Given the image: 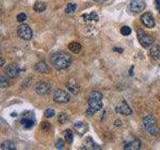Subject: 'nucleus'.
<instances>
[{
  "label": "nucleus",
  "mask_w": 160,
  "mask_h": 150,
  "mask_svg": "<svg viewBox=\"0 0 160 150\" xmlns=\"http://www.w3.org/2000/svg\"><path fill=\"white\" fill-rule=\"evenodd\" d=\"M72 62L71 56L64 51H57L52 54L51 56V63L53 66L58 70L67 69Z\"/></svg>",
  "instance_id": "f257e3e1"
},
{
  "label": "nucleus",
  "mask_w": 160,
  "mask_h": 150,
  "mask_svg": "<svg viewBox=\"0 0 160 150\" xmlns=\"http://www.w3.org/2000/svg\"><path fill=\"white\" fill-rule=\"evenodd\" d=\"M102 94L99 91H92L88 96V109L86 110L87 116H92V115L101 110L103 107L102 103Z\"/></svg>",
  "instance_id": "f03ea898"
},
{
  "label": "nucleus",
  "mask_w": 160,
  "mask_h": 150,
  "mask_svg": "<svg viewBox=\"0 0 160 150\" xmlns=\"http://www.w3.org/2000/svg\"><path fill=\"white\" fill-rule=\"evenodd\" d=\"M143 126L150 135H156L159 131L156 119L152 115H147L143 118Z\"/></svg>",
  "instance_id": "7ed1b4c3"
},
{
  "label": "nucleus",
  "mask_w": 160,
  "mask_h": 150,
  "mask_svg": "<svg viewBox=\"0 0 160 150\" xmlns=\"http://www.w3.org/2000/svg\"><path fill=\"white\" fill-rule=\"evenodd\" d=\"M137 38H138V41L139 43L141 44V46L144 47V48H147L149 46H151V45L154 43V39L153 37H151L150 35L146 34L142 29H138L137 31Z\"/></svg>",
  "instance_id": "20e7f679"
},
{
  "label": "nucleus",
  "mask_w": 160,
  "mask_h": 150,
  "mask_svg": "<svg viewBox=\"0 0 160 150\" xmlns=\"http://www.w3.org/2000/svg\"><path fill=\"white\" fill-rule=\"evenodd\" d=\"M17 34L18 36L23 40H30L33 36L32 29L30 28L27 24H21L17 28Z\"/></svg>",
  "instance_id": "39448f33"
},
{
  "label": "nucleus",
  "mask_w": 160,
  "mask_h": 150,
  "mask_svg": "<svg viewBox=\"0 0 160 150\" xmlns=\"http://www.w3.org/2000/svg\"><path fill=\"white\" fill-rule=\"evenodd\" d=\"M53 100L56 103H67L70 100V95L62 89H56L53 93Z\"/></svg>",
  "instance_id": "423d86ee"
},
{
  "label": "nucleus",
  "mask_w": 160,
  "mask_h": 150,
  "mask_svg": "<svg viewBox=\"0 0 160 150\" xmlns=\"http://www.w3.org/2000/svg\"><path fill=\"white\" fill-rule=\"evenodd\" d=\"M146 4L144 0H130L129 3V10L132 13L138 14L145 9Z\"/></svg>",
  "instance_id": "0eeeda50"
},
{
  "label": "nucleus",
  "mask_w": 160,
  "mask_h": 150,
  "mask_svg": "<svg viewBox=\"0 0 160 150\" xmlns=\"http://www.w3.org/2000/svg\"><path fill=\"white\" fill-rule=\"evenodd\" d=\"M50 90H51V85L48 82H39L37 83L36 87H35V91L38 95H46L50 92Z\"/></svg>",
  "instance_id": "6e6552de"
},
{
  "label": "nucleus",
  "mask_w": 160,
  "mask_h": 150,
  "mask_svg": "<svg viewBox=\"0 0 160 150\" xmlns=\"http://www.w3.org/2000/svg\"><path fill=\"white\" fill-rule=\"evenodd\" d=\"M141 22L148 28H153L155 26L154 17L150 12H146L141 15Z\"/></svg>",
  "instance_id": "1a4fd4ad"
},
{
  "label": "nucleus",
  "mask_w": 160,
  "mask_h": 150,
  "mask_svg": "<svg viewBox=\"0 0 160 150\" xmlns=\"http://www.w3.org/2000/svg\"><path fill=\"white\" fill-rule=\"evenodd\" d=\"M20 73V68L17 64H10L9 66L5 69V74L9 78H15L17 77Z\"/></svg>",
  "instance_id": "9d476101"
},
{
  "label": "nucleus",
  "mask_w": 160,
  "mask_h": 150,
  "mask_svg": "<svg viewBox=\"0 0 160 150\" xmlns=\"http://www.w3.org/2000/svg\"><path fill=\"white\" fill-rule=\"evenodd\" d=\"M115 111L118 114H121V115H130L132 114V110L130 109V107L128 106V104L125 102V101H122L120 104H118L116 108H115Z\"/></svg>",
  "instance_id": "9b49d317"
},
{
  "label": "nucleus",
  "mask_w": 160,
  "mask_h": 150,
  "mask_svg": "<svg viewBox=\"0 0 160 150\" xmlns=\"http://www.w3.org/2000/svg\"><path fill=\"white\" fill-rule=\"evenodd\" d=\"M140 145H141L140 140L137 138H133V139L124 143V149L125 150H129V149L130 150H137L140 148Z\"/></svg>",
  "instance_id": "f8f14e48"
},
{
  "label": "nucleus",
  "mask_w": 160,
  "mask_h": 150,
  "mask_svg": "<svg viewBox=\"0 0 160 150\" xmlns=\"http://www.w3.org/2000/svg\"><path fill=\"white\" fill-rule=\"evenodd\" d=\"M66 88L69 90V92H71L72 94L76 95L79 93V84L75 79H70L69 81L66 83Z\"/></svg>",
  "instance_id": "ddd939ff"
},
{
  "label": "nucleus",
  "mask_w": 160,
  "mask_h": 150,
  "mask_svg": "<svg viewBox=\"0 0 160 150\" xmlns=\"http://www.w3.org/2000/svg\"><path fill=\"white\" fill-rule=\"evenodd\" d=\"M149 55L154 60H158L160 58V46L158 44H152L149 49Z\"/></svg>",
  "instance_id": "4468645a"
},
{
  "label": "nucleus",
  "mask_w": 160,
  "mask_h": 150,
  "mask_svg": "<svg viewBox=\"0 0 160 150\" xmlns=\"http://www.w3.org/2000/svg\"><path fill=\"white\" fill-rule=\"evenodd\" d=\"M35 70L38 72V73H41V74H47L49 72V67L48 65L45 63L44 61H40L38 63L35 64Z\"/></svg>",
  "instance_id": "2eb2a0df"
},
{
  "label": "nucleus",
  "mask_w": 160,
  "mask_h": 150,
  "mask_svg": "<svg viewBox=\"0 0 160 150\" xmlns=\"http://www.w3.org/2000/svg\"><path fill=\"white\" fill-rule=\"evenodd\" d=\"M84 149H100L99 145H97L93 141L91 137H87L84 141Z\"/></svg>",
  "instance_id": "dca6fc26"
},
{
  "label": "nucleus",
  "mask_w": 160,
  "mask_h": 150,
  "mask_svg": "<svg viewBox=\"0 0 160 150\" xmlns=\"http://www.w3.org/2000/svg\"><path fill=\"white\" fill-rule=\"evenodd\" d=\"M81 48H82V46L78 42H71L68 44V49L75 54H77L81 51Z\"/></svg>",
  "instance_id": "f3484780"
},
{
  "label": "nucleus",
  "mask_w": 160,
  "mask_h": 150,
  "mask_svg": "<svg viewBox=\"0 0 160 150\" xmlns=\"http://www.w3.org/2000/svg\"><path fill=\"white\" fill-rule=\"evenodd\" d=\"M85 21H98V15L96 12H91L88 14H83L81 16Z\"/></svg>",
  "instance_id": "a211bd4d"
},
{
  "label": "nucleus",
  "mask_w": 160,
  "mask_h": 150,
  "mask_svg": "<svg viewBox=\"0 0 160 150\" xmlns=\"http://www.w3.org/2000/svg\"><path fill=\"white\" fill-rule=\"evenodd\" d=\"M33 9H34V11H36V12H43L44 10L46 9V4L42 1H37V2H35Z\"/></svg>",
  "instance_id": "6ab92c4d"
},
{
  "label": "nucleus",
  "mask_w": 160,
  "mask_h": 150,
  "mask_svg": "<svg viewBox=\"0 0 160 150\" xmlns=\"http://www.w3.org/2000/svg\"><path fill=\"white\" fill-rule=\"evenodd\" d=\"M21 124L24 126V128L29 129L34 126V120H32L31 118H28V117H25L21 120Z\"/></svg>",
  "instance_id": "aec40b11"
},
{
  "label": "nucleus",
  "mask_w": 160,
  "mask_h": 150,
  "mask_svg": "<svg viewBox=\"0 0 160 150\" xmlns=\"http://www.w3.org/2000/svg\"><path fill=\"white\" fill-rule=\"evenodd\" d=\"M1 149L3 150H15L16 149V146L12 141H4L1 144Z\"/></svg>",
  "instance_id": "412c9836"
},
{
  "label": "nucleus",
  "mask_w": 160,
  "mask_h": 150,
  "mask_svg": "<svg viewBox=\"0 0 160 150\" xmlns=\"http://www.w3.org/2000/svg\"><path fill=\"white\" fill-rule=\"evenodd\" d=\"M74 127H75V129H76L78 132H81L82 131V133H84L85 131H86V129H87L86 125H85L83 122H80V121L75 123L74 124Z\"/></svg>",
  "instance_id": "4be33fe9"
},
{
  "label": "nucleus",
  "mask_w": 160,
  "mask_h": 150,
  "mask_svg": "<svg viewBox=\"0 0 160 150\" xmlns=\"http://www.w3.org/2000/svg\"><path fill=\"white\" fill-rule=\"evenodd\" d=\"M65 140H66L67 143H72L73 141V132L72 130L70 129H67L66 131H65Z\"/></svg>",
  "instance_id": "5701e85b"
},
{
  "label": "nucleus",
  "mask_w": 160,
  "mask_h": 150,
  "mask_svg": "<svg viewBox=\"0 0 160 150\" xmlns=\"http://www.w3.org/2000/svg\"><path fill=\"white\" fill-rule=\"evenodd\" d=\"M75 10H76V4H74V3H68L66 8H65V13H67V14L73 13V12H75Z\"/></svg>",
  "instance_id": "b1692460"
},
{
  "label": "nucleus",
  "mask_w": 160,
  "mask_h": 150,
  "mask_svg": "<svg viewBox=\"0 0 160 150\" xmlns=\"http://www.w3.org/2000/svg\"><path fill=\"white\" fill-rule=\"evenodd\" d=\"M40 127H41V129L43 130L44 132H49L50 130H51V128H52L51 124H50L49 122H47V121H43L41 123V125H40Z\"/></svg>",
  "instance_id": "393cba45"
},
{
  "label": "nucleus",
  "mask_w": 160,
  "mask_h": 150,
  "mask_svg": "<svg viewBox=\"0 0 160 150\" xmlns=\"http://www.w3.org/2000/svg\"><path fill=\"white\" fill-rule=\"evenodd\" d=\"M58 121L61 124L66 123L68 121V115L66 113H60L58 115Z\"/></svg>",
  "instance_id": "a878e982"
},
{
  "label": "nucleus",
  "mask_w": 160,
  "mask_h": 150,
  "mask_svg": "<svg viewBox=\"0 0 160 150\" xmlns=\"http://www.w3.org/2000/svg\"><path fill=\"white\" fill-rule=\"evenodd\" d=\"M8 79L4 76H0V88H6L8 86Z\"/></svg>",
  "instance_id": "bb28decb"
},
{
  "label": "nucleus",
  "mask_w": 160,
  "mask_h": 150,
  "mask_svg": "<svg viewBox=\"0 0 160 150\" xmlns=\"http://www.w3.org/2000/svg\"><path fill=\"white\" fill-rule=\"evenodd\" d=\"M120 33H121L123 36H128V35L131 34V29L128 26H123L121 29H120Z\"/></svg>",
  "instance_id": "cd10ccee"
},
{
  "label": "nucleus",
  "mask_w": 160,
  "mask_h": 150,
  "mask_svg": "<svg viewBox=\"0 0 160 150\" xmlns=\"http://www.w3.org/2000/svg\"><path fill=\"white\" fill-rule=\"evenodd\" d=\"M55 115V111L53 109H46L44 111V116L46 117V118H51V117H53Z\"/></svg>",
  "instance_id": "c85d7f7f"
},
{
  "label": "nucleus",
  "mask_w": 160,
  "mask_h": 150,
  "mask_svg": "<svg viewBox=\"0 0 160 150\" xmlns=\"http://www.w3.org/2000/svg\"><path fill=\"white\" fill-rule=\"evenodd\" d=\"M26 18H27L26 14H24V13H19L17 15V21L18 22H23V21L26 20Z\"/></svg>",
  "instance_id": "c756f323"
},
{
  "label": "nucleus",
  "mask_w": 160,
  "mask_h": 150,
  "mask_svg": "<svg viewBox=\"0 0 160 150\" xmlns=\"http://www.w3.org/2000/svg\"><path fill=\"white\" fill-rule=\"evenodd\" d=\"M55 146H56L57 149H62L64 147V141L62 139H58L56 144H55Z\"/></svg>",
  "instance_id": "7c9ffc66"
},
{
  "label": "nucleus",
  "mask_w": 160,
  "mask_h": 150,
  "mask_svg": "<svg viewBox=\"0 0 160 150\" xmlns=\"http://www.w3.org/2000/svg\"><path fill=\"white\" fill-rule=\"evenodd\" d=\"M155 6H156V9L160 14V0H155Z\"/></svg>",
  "instance_id": "2f4dec72"
},
{
  "label": "nucleus",
  "mask_w": 160,
  "mask_h": 150,
  "mask_svg": "<svg viewBox=\"0 0 160 150\" xmlns=\"http://www.w3.org/2000/svg\"><path fill=\"white\" fill-rule=\"evenodd\" d=\"M113 50L115 52H118V53H122L123 52V49L122 48H117V47H114Z\"/></svg>",
  "instance_id": "473e14b6"
},
{
  "label": "nucleus",
  "mask_w": 160,
  "mask_h": 150,
  "mask_svg": "<svg viewBox=\"0 0 160 150\" xmlns=\"http://www.w3.org/2000/svg\"><path fill=\"white\" fill-rule=\"evenodd\" d=\"M93 1H95V2H98V3H105V2L109 1V0H93Z\"/></svg>",
  "instance_id": "72a5a7b5"
},
{
  "label": "nucleus",
  "mask_w": 160,
  "mask_h": 150,
  "mask_svg": "<svg viewBox=\"0 0 160 150\" xmlns=\"http://www.w3.org/2000/svg\"><path fill=\"white\" fill-rule=\"evenodd\" d=\"M4 64H5V60H4V58L0 57V66H3Z\"/></svg>",
  "instance_id": "f704fd0d"
},
{
  "label": "nucleus",
  "mask_w": 160,
  "mask_h": 150,
  "mask_svg": "<svg viewBox=\"0 0 160 150\" xmlns=\"http://www.w3.org/2000/svg\"><path fill=\"white\" fill-rule=\"evenodd\" d=\"M115 125H117V126H120V125H121V123H120V120H116V121H115Z\"/></svg>",
  "instance_id": "c9c22d12"
},
{
  "label": "nucleus",
  "mask_w": 160,
  "mask_h": 150,
  "mask_svg": "<svg viewBox=\"0 0 160 150\" xmlns=\"http://www.w3.org/2000/svg\"><path fill=\"white\" fill-rule=\"evenodd\" d=\"M11 116H13V117H15V116H17V113H15V112H13V113L11 114Z\"/></svg>",
  "instance_id": "e433bc0d"
},
{
  "label": "nucleus",
  "mask_w": 160,
  "mask_h": 150,
  "mask_svg": "<svg viewBox=\"0 0 160 150\" xmlns=\"http://www.w3.org/2000/svg\"><path fill=\"white\" fill-rule=\"evenodd\" d=\"M0 15H1V9H0Z\"/></svg>",
  "instance_id": "4c0bfd02"
},
{
  "label": "nucleus",
  "mask_w": 160,
  "mask_h": 150,
  "mask_svg": "<svg viewBox=\"0 0 160 150\" xmlns=\"http://www.w3.org/2000/svg\"><path fill=\"white\" fill-rule=\"evenodd\" d=\"M0 36H1V31H0Z\"/></svg>",
  "instance_id": "58836bf2"
}]
</instances>
